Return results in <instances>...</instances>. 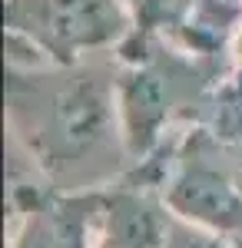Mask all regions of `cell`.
I'll list each match as a JSON object with an SVG mask.
<instances>
[{
  "instance_id": "obj_6",
  "label": "cell",
  "mask_w": 242,
  "mask_h": 248,
  "mask_svg": "<svg viewBox=\"0 0 242 248\" xmlns=\"http://www.w3.org/2000/svg\"><path fill=\"white\" fill-rule=\"evenodd\" d=\"M239 182H242V172H239Z\"/></svg>"
},
{
  "instance_id": "obj_4",
  "label": "cell",
  "mask_w": 242,
  "mask_h": 248,
  "mask_svg": "<svg viewBox=\"0 0 242 248\" xmlns=\"http://www.w3.org/2000/svg\"><path fill=\"white\" fill-rule=\"evenodd\" d=\"M176 215L166 192L120 175L103 189V248H163Z\"/></svg>"
},
{
  "instance_id": "obj_3",
  "label": "cell",
  "mask_w": 242,
  "mask_h": 248,
  "mask_svg": "<svg viewBox=\"0 0 242 248\" xmlns=\"http://www.w3.org/2000/svg\"><path fill=\"white\" fill-rule=\"evenodd\" d=\"M7 205V248H100L103 189H56L14 172Z\"/></svg>"
},
{
  "instance_id": "obj_8",
  "label": "cell",
  "mask_w": 242,
  "mask_h": 248,
  "mask_svg": "<svg viewBox=\"0 0 242 248\" xmlns=\"http://www.w3.org/2000/svg\"><path fill=\"white\" fill-rule=\"evenodd\" d=\"M239 248H242V245H239Z\"/></svg>"
},
{
  "instance_id": "obj_7",
  "label": "cell",
  "mask_w": 242,
  "mask_h": 248,
  "mask_svg": "<svg viewBox=\"0 0 242 248\" xmlns=\"http://www.w3.org/2000/svg\"><path fill=\"white\" fill-rule=\"evenodd\" d=\"M100 248H103V245H100Z\"/></svg>"
},
{
  "instance_id": "obj_2",
  "label": "cell",
  "mask_w": 242,
  "mask_h": 248,
  "mask_svg": "<svg viewBox=\"0 0 242 248\" xmlns=\"http://www.w3.org/2000/svg\"><path fill=\"white\" fill-rule=\"evenodd\" d=\"M7 66H76L116 50L136 30L126 0H3Z\"/></svg>"
},
{
  "instance_id": "obj_5",
  "label": "cell",
  "mask_w": 242,
  "mask_h": 248,
  "mask_svg": "<svg viewBox=\"0 0 242 248\" xmlns=\"http://www.w3.org/2000/svg\"><path fill=\"white\" fill-rule=\"evenodd\" d=\"M163 248H239V245L223 238V235H216V232H209V229L192 225L186 218H176Z\"/></svg>"
},
{
  "instance_id": "obj_1",
  "label": "cell",
  "mask_w": 242,
  "mask_h": 248,
  "mask_svg": "<svg viewBox=\"0 0 242 248\" xmlns=\"http://www.w3.org/2000/svg\"><path fill=\"white\" fill-rule=\"evenodd\" d=\"M7 133L30 172L56 189H106L130 169L116 57L76 66H7Z\"/></svg>"
}]
</instances>
